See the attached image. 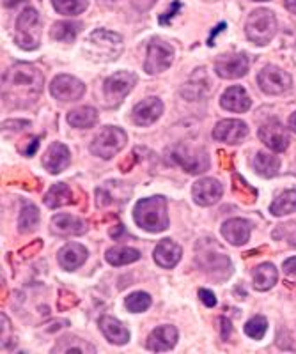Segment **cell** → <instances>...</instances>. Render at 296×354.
<instances>
[{"mask_svg":"<svg viewBox=\"0 0 296 354\" xmlns=\"http://www.w3.org/2000/svg\"><path fill=\"white\" fill-rule=\"evenodd\" d=\"M45 78L32 64H14L2 76V102L11 108H27L34 105L43 93Z\"/></svg>","mask_w":296,"mask_h":354,"instance_id":"cell-1","label":"cell"},{"mask_svg":"<svg viewBox=\"0 0 296 354\" xmlns=\"http://www.w3.org/2000/svg\"><path fill=\"white\" fill-rule=\"evenodd\" d=\"M133 220L140 228L148 232H163L169 228L167 200L160 195L142 198L133 207Z\"/></svg>","mask_w":296,"mask_h":354,"instance_id":"cell-2","label":"cell"},{"mask_svg":"<svg viewBox=\"0 0 296 354\" xmlns=\"http://www.w3.org/2000/svg\"><path fill=\"white\" fill-rule=\"evenodd\" d=\"M197 264L201 270L212 274L216 280H225L233 273V264L224 252H216V245L213 241H203L197 245Z\"/></svg>","mask_w":296,"mask_h":354,"instance_id":"cell-3","label":"cell"},{"mask_svg":"<svg viewBox=\"0 0 296 354\" xmlns=\"http://www.w3.org/2000/svg\"><path fill=\"white\" fill-rule=\"evenodd\" d=\"M87 50L96 60H115L123 54V38L111 30L98 29L87 39Z\"/></svg>","mask_w":296,"mask_h":354,"instance_id":"cell-4","label":"cell"},{"mask_svg":"<svg viewBox=\"0 0 296 354\" xmlns=\"http://www.w3.org/2000/svg\"><path fill=\"white\" fill-rule=\"evenodd\" d=\"M277 32L275 14L270 9H258L247 18L245 34L254 45H268Z\"/></svg>","mask_w":296,"mask_h":354,"instance_id":"cell-5","label":"cell"},{"mask_svg":"<svg viewBox=\"0 0 296 354\" xmlns=\"http://www.w3.org/2000/svg\"><path fill=\"white\" fill-rule=\"evenodd\" d=\"M16 45L27 51L36 50L41 45V23H39V14L34 8L23 9L18 16Z\"/></svg>","mask_w":296,"mask_h":354,"instance_id":"cell-6","label":"cell"},{"mask_svg":"<svg viewBox=\"0 0 296 354\" xmlns=\"http://www.w3.org/2000/svg\"><path fill=\"white\" fill-rule=\"evenodd\" d=\"M169 158L172 163L179 165L185 172L188 174H203L209 169V158L203 149H195L186 145V143H178L169 151Z\"/></svg>","mask_w":296,"mask_h":354,"instance_id":"cell-7","label":"cell"},{"mask_svg":"<svg viewBox=\"0 0 296 354\" xmlns=\"http://www.w3.org/2000/svg\"><path fill=\"white\" fill-rule=\"evenodd\" d=\"M126 133L121 128L106 126L103 131L91 143V152L94 156L103 158V160H111L117 154L121 149L126 145Z\"/></svg>","mask_w":296,"mask_h":354,"instance_id":"cell-8","label":"cell"},{"mask_svg":"<svg viewBox=\"0 0 296 354\" xmlns=\"http://www.w3.org/2000/svg\"><path fill=\"white\" fill-rule=\"evenodd\" d=\"M137 76L128 71H117L115 75L109 76L103 84V103L109 108H114L124 97L130 94V91L135 87Z\"/></svg>","mask_w":296,"mask_h":354,"instance_id":"cell-9","label":"cell"},{"mask_svg":"<svg viewBox=\"0 0 296 354\" xmlns=\"http://www.w3.org/2000/svg\"><path fill=\"white\" fill-rule=\"evenodd\" d=\"M174 62V48L161 39H152L148 45L144 69L148 75H158L170 68Z\"/></svg>","mask_w":296,"mask_h":354,"instance_id":"cell-10","label":"cell"},{"mask_svg":"<svg viewBox=\"0 0 296 354\" xmlns=\"http://www.w3.org/2000/svg\"><path fill=\"white\" fill-rule=\"evenodd\" d=\"M50 93L59 102H76L84 96L85 85L71 75H59L52 82Z\"/></svg>","mask_w":296,"mask_h":354,"instance_id":"cell-11","label":"cell"},{"mask_svg":"<svg viewBox=\"0 0 296 354\" xmlns=\"http://www.w3.org/2000/svg\"><path fill=\"white\" fill-rule=\"evenodd\" d=\"M249 57L245 54H233V55H220L215 60L216 75L225 78V80H234L241 78L249 73Z\"/></svg>","mask_w":296,"mask_h":354,"instance_id":"cell-12","label":"cell"},{"mask_svg":"<svg viewBox=\"0 0 296 354\" xmlns=\"http://www.w3.org/2000/svg\"><path fill=\"white\" fill-rule=\"evenodd\" d=\"M258 84L266 94H282L291 87V76L277 66H266L259 73Z\"/></svg>","mask_w":296,"mask_h":354,"instance_id":"cell-13","label":"cell"},{"mask_svg":"<svg viewBox=\"0 0 296 354\" xmlns=\"http://www.w3.org/2000/svg\"><path fill=\"white\" fill-rule=\"evenodd\" d=\"M131 188L126 182L119 181H109L106 185H103L102 188L96 190V206L102 209V207L109 206H123L126 204V200L130 198Z\"/></svg>","mask_w":296,"mask_h":354,"instance_id":"cell-14","label":"cell"},{"mask_svg":"<svg viewBox=\"0 0 296 354\" xmlns=\"http://www.w3.org/2000/svg\"><path fill=\"white\" fill-rule=\"evenodd\" d=\"M259 139L261 142L270 148L271 151L275 152H284L286 149L289 148V135H288V130L282 126L280 123L277 121H270V123L262 124L259 128Z\"/></svg>","mask_w":296,"mask_h":354,"instance_id":"cell-15","label":"cell"},{"mask_svg":"<svg viewBox=\"0 0 296 354\" xmlns=\"http://www.w3.org/2000/svg\"><path fill=\"white\" fill-rule=\"evenodd\" d=\"M224 195V186L220 185V181L212 179V177H204L201 181H197L192 188V197L199 206H213L222 198Z\"/></svg>","mask_w":296,"mask_h":354,"instance_id":"cell-16","label":"cell"},{"mask_svg":"<svg viewBox=\"0 0 296 354\" xmlns=\"http://www.w3.org/2000/svg\"><path fill=\"white\" fill-rule=\"evenodd\" d=\"M247 135H249V126L243 121H238V119L220 121L213 130V139L218 140V142L234 143V145L243 142Z\"/></svg>","mask_w":296,"mask_h":354,"instance_id":"cell-17","label":"cell"},{"mask_svg":"<svg viewBox=\"0 0 296 354\" xmlns=\"http://www.w3.org/2000/svg\"><path fill=\"white\" fill-rule=\"evenodd\" d=\"M163 114V103L158 97H146L144 102H140L139 105L131 112V119L137 126H149V124L157 123L160 115Z\"/></svg>","mask_w":296,"mask_h":354,"instance_id":"cell-18","label":"cell"},{"mask_svg":"<svg viewBox=\"0 0 296 354\" xmlns=\"http://www.w3.org/2000/svg\"><path fill=\"white\" fill-rule=\"evenodd\" d=\"M178 342V329L174 326H158L151 331V335L148 337V346L149 351H155V353H166L170 351Z\"/></svg>","mask_w":296,"mask_h":354,"instance_id":"cell-19","label":"cell"},{"mask_svg":"<svg viewBox=\"0 0 296 354\" xmlns=\"http://www.w3.org/2000/svg\"><path fill=\"white\" fill-rule=\"evenodd\" d=\"M52 231L56 232L57 236H82L87 232V224L84 220L62 213L52 218Z\"/></svg>","mask_w":296,"mask_h":354,"instance_id":"cell-20","label":"cell"},{"mask_svg":"<svg viewBox=\"0 0 296 354\" xmlns=\"http://www.w3.org/2000/svg\"><path fill=\"white\" fill-rule=\"evenodd\" d=\"M181 253L183 250L178 243H174L172 239H161L155 248V261L160 268L172 270L181 261Z\"/></svg>","mask_w":296,"mask_h":354,"instance_id":"cell-21","label":"cell"},{"mask_svg":"<svg viewBox=\"0 0 296 354\" xmlns=\"http://www.w3.org/2000/svg\"><path fill=\"white\" fill-rule=\"evenodd\" d=\"M100 329H102V333L105 335L106 340L111 342V344H115V346H124L130 340L128 328L123 322H119L115 317L103 316L100 319Z\"/></svg>","mask_w":296,"mask_h":354,"instance_id":"cell-22","label":"cell"},{"mask_svg":"<svg viewBox=\"0 0 296 354\" xmlns=\"http://www.w3.org/2000/svg\"><path fill=\"white\" fill-rule=\"evenodd\" d=\"M43 165L50 174L62 172L69 165V149L60 142H54L43 158Z\"/></svg>","mask_w":296,"mask_h":354,"instance_id":"cell-23","label":"cell"},{"mask_svg":"<svg viewBox=\"0 0 296 354\" xmlns=\"http://www.w3.org/2000/svg\"><path fill=\"white\" fill-rule=\"evenodd\" d=\"M220 103L225 110L229 112H236V114H243L250 108L252 102H250L249 94L243 87L240 85H234V87H229L220 97Z\"/></svg>","mask_w":296,"mask_h":354,"instance_id":"cell-24","label":"cell"},{"mask_svg":"<svg viewBox=\"0 0 296 354\" xmlns=\"http://www.w3.org/2000/svg\"><path fill=\"white\" fill-rule=\"evenodd\" d=\"M222 236L234 246L245 245L250 239V224L247 220L233 218L222 225Z\"/></svg>","mask_w":296,"mask_h":354,"instance_id":"cell-25","label":"cell"},{"mask_svg":"<svg viewBox=\"0 0 296 354\" xmlns=\"http://www.w3.org/2000/svg\"><path fill=\"white\" fill-rule=\"evenodd\" d=\"M87 248L78 243H68V245L60 248L59 252V264L62 270L73 271L76 268H80L85 261H87Z\"/></svg>","mask_w":296,"mask_h":354,"instance_id":"cell-26","label":"cell"},{"mask_svg":"<svg viewBox=\"0 0 296 354\" xmlns=\"http://www.w3.org/2000/svg\"><path fill=\"white\" fill-rule=\"evenodd\" d=\"M252 279H254V287L258 291H268L271 287L275 285L277 280H279V273H277V268L270 262H264V264L258 266L252 273Z\"/></svg>","mask_w":296,"mask_h":354,"instance_id":"cell-27","label":"cell"},{"mask_svg":"<svg viewBox=\"0 0 296 354\" xmlns=\"http://www.w3.org/2000/svg\"><path fill=\"white\" fill-rule=\"evenodd\" d=\"M73 202V193L69 190L68 185H64V182H57L54 185L48 190L47 197H45V204L47 207L50 209H57V207H62V206H68V204Z\"/></svg>","mask_w":296,"mask_h":354,"instance_id":"cell-28","label":"cell"},{"mask_svg":"<svg viewBox=\"0 0 296 354\" xmlns=\"http://www.w3.org/2000/svg\"><path fill=\"white\" fill-rule=\"evenodd\" d=\"M98 121V112L93 106H80V108L71 110L68 114V123L73 128L85 130V128H93Z\"/></svg>","mask_w":296,"mask_h":354,"instance_id":"cell-29","label":"cell"},{"mask_svg":"<svg viewBox=\"0 0 296 354\" xmlns=\"http://www.w3.org/2000/svg\"><path fill=\"white\" fill-rule=\"evenodd\" d=\"M82 23L80 21H57L56 25L52 27V38L60 43H71L80 34Z\"/></svg>","mask_w":296,"mask_h":354,"instance_id":"cell-30","label":"cell"},{"mask_svg":"<svg viewBox=\"0 0 296 354\" xmlns=\"http://www.w3.org/2000/svg\"><path fill=\"white\" fill-rule=\"evenodd\" d=\"M105 259L112 266H126L139 261L140 252L135 248H130V246H114V248L106 250Z\"/></svg>","mask_w":296,"mask_h":354,"instance_id":"cell-31","label":"cell"},{"mask_svg":"<svg viewBox=\"0 0 296 354\" xmlns=\"http://www.w3.org/2000/svg\"><path fill=\"white\" fill-rule=\"evenodd\" d=\"M280 167L279 158L273 156V154H268V152H258L254 158V170L259 174L261 177H270L277 176Z\"/></svg>","mask_w":296,"mask_h":354,"instance_id":"cell-32","label":"cell"},{"mask_svg":"<svg viewBox=\"0 0 296 354\" xmlns=\"http://www.w3.org/2000/svg\"><path fill=\"white\" fill-rule=\"evenodd\" d=\"M270 211H271V215H275V216H284V215H289V213H295L296 211V191L289 190V191H284V193H280L279 197L273 200V204L270 206Z\"/></svg>","mask_w":296,"mask_h":354,"instance_id":"cell-33","label":"cell"},{"mask_svg":"<svg viewBox=\"0 0 296 354\" xmlns=\"http://www.w3.org/2000/svg\"><path fill=\"white\" fill-rule=\"evenodd\" d=\"M39 224V211L38 207L32 206V204H25L23 209L20 213V218H18V231L21 234H29V232L34 231Z\"/></svg>","mask_w":296,"mask_h":354,"instance_id":"cell-34","label":"cell"},{"mask_svg":"<svg viewBox=\"0 0 296 354\" xmlns=\"http://www.w3.org/2000/svg\"><path fill=\"white\" fill-rule=\"evenodd\" d=\"M57 13L66 14V16H75V14L84 13L89 0H52Z\"/></svg>","mask_w":296,"mask_h":354,"instance_id":"cell-35","label":"cell"},{"mask_svg":"<svg viewBox=\"0 0 296 354\" xmlns=\"http://www.w3.org/2000/svg\"><path fill=\"white\" fill-rule=\"evenodd\" d=\"M57 351H60V353H94V347L89 346V344H85L84 340H80V338H64L62 342H59L56 347H54V353H57Z\"/></svg>","mask_w":296,"mask_h":354,"instance_id":"cell-36","label":"cell"},{"mask_svg":"<svg viewBox=\"0 0 296 354\" xmlns=\"http://www.w3.org/2000/svg\"><path fill=\"white\" fill-rule=\"evenodd\" d=\"M124 305L130 312L140 314L146 312L149 307H151V296L146 294V292H133L124 300Z\"/></svg>","mask_w":296,"mask_h":354,"instance_id":"cell-37","label":"cell"},{"mask_svg":"<svg viewBox=\"0 0 296 354\" xmlns=\"http://www.w3.org/2000/svg\"><path fill=\"white\" fill-rule=\"evenodd\" d=\"M233 182H234L233 185L234 193H236L241 200H247L249 204L254 202L255 197H258V191H255L254 188H252V186H250L245 179H243V177H240L238 174H234Z\"/></svg>","mask_w":296,"mask_h":354,"instance_id":"cell-38","label":"cell"},{"mask_svg":"<svg viewBox=\"0 0 296 354\" xmlns=\"http://www.w3.org/2000/svg\"><path fill=\"white\" fill-rule=\"evenodd\" d=\"M268 329V320L262 316H255L245 324V333L254 340H261Z\"/></svg>","mask_w":296,"mask_h":354,"instance_id":"cell-39","label":"cell"},{"mask_svg":"<svg viewBox=\"0 0 296 354\" xmlns=\"http://www.w3.org/2000/svg\"><path fill=\"white\" fill-rule=\"evenodd\" d=\"M207 93V82L197 80V76H194L185 87L181 88V94L186 97V99H199L201 96Z\"/></svg>","mask_w":296,"mask_h":354,"instance_id":"cell-40","label":"cell"},{"mask_svg":"<svg viewBox=\"0 0 296 354\" xmlns=\"http://www.w3.org/2000/svg\"><path fill=\"white\" fill-rule=\"evenodd\" d=\"M273 237H275V239L288 241L289 245L296 246V222L279 225V227L273 231Z\"/></svg>","mask_w":296,"mask_h":354,"instance_id":"cell-41","label":"cell"},{"mask_svg":"<svg viewBox=\"0 0 296 354\" xmlns=\"http://www.w3.org/2000/svg\"><path fill=\"white\" fill-rule=\"evenodd\" d=\"M39 148V139L38 137H29V139L21 140L20 145H18V151L23 154V156H32Z\"/></svg>","mask_w":296,"mask_h":354,"instance_id":"cell-42","label":"cell"},{"mask_svg":"<svg viewBox=\"0 0 296 354\" xmlns=\"http://www.w3.org/2000/svg\"><path fill=\"white\" fill-rule=\"evenodd\" d=\"M76 303H78V300H76L75 294H71L69 291L59 292V310L60 312H64V310H69V308L75 307Z\"/></svg>","mask_w":296,"mask_h":354,"instance_id":"cell-43","label":"cell"},{"mask_svg":"<svg viewBox=\"0 0 296 354\" xmlns=\"http://www.w3.org/2000/svg\"><path fill=\"white\" fill-rule=\"evenodd\" d=\"M0 322H2V347H9V342H11V333H13V328H11V322H9L8 316H0Z\"/></svg>","mask_w":296,"mask_h":354,"instance_id":"cell-44","label":"cell"},{"mask_svg":"<svg viewBox=\"0 0 296 354\" xmlns=\"http://www.w3.org/2000/svg\"><path fill=\"white\" fill-rule=\"evenodd\" d=\"M179 9H181V2H178V0H176L174 4H170V8H169V11H167V13L160 14V18H158V23H160V25H169V21L179 13Z\"/></svg>","mask_w":296,"mask_h":354,"instance_id":"cell-45","label":"cell"},{"mask_svg":"<svg viewBox=\"0 0 296 354\" xmlns=\"http://www.w3.org/2000/svg\"><path fill=\"white\" fill-rule=\"evenodd\" d=\"M199 298H201V301H203L204 305H206V307H215L216 305V298H215V294H213L212 291H207V289H201L199 291Z\"/></svg>","mask_w":296,"mask_h":354,"instance_id":"cell-46","label":"cell"},{"mask_svg":"<svg viewBox=\"0 0 296 354\" xmlns=\"http://www.w3.org/2000/svg\"><path fill=\"white\" fill-rule=\"evenodd\" d=\"M218 324H220L222 329V340H229V337L233 333V324H231V320L225 319V317H220V319H218Z\"/></svg>","mask_w":296,"mask_h":354,"instance_id":"cell-47","label":"cell"},{"mask_svg":"<svg viewBox=\"0 0 296 354\" xmlns=\"http://www.w3.org/2000/svg\"><path fill=\"white\" fill-rule=\"evenodd\" d=\"M41 246H43L41 239H36L34 246H32V245L25 246V248H23V250H21V252H20V255H21V257H30V255H34V253H38L39 250H41Z\"/></svg>","mask_w":296,"mask_h":354,"instance_id":"cell-48","label":"cell"},{"mask_svg":"<svg viewBox=\"0 0 296 354\" xmlns=\"http://www.w3.org/2000/svg\"><path fill=\"white\" fill-rule=\"evenodd\" d=\"M133 8L139 9V11H148L152 5L157 4V0H131Z\"/></svg>","mask_w":296,"mask_h":354,"instance_id":"cell-49","label":"cell"},{"mask_svg":"<svg viewBox=\"0 0 296 354\" xmlns=\"http://www.w3.org/2000/svg\"><path fill=\"white\" fill-rule=\"evenodd\" d=\"M11 126H14L13 130H23V128L30 126V123L29 121H5V123L2 124V128H5V130Z\"/></svg>","mask_w":296,"mask_h":354,"instance_id":"cell-50","label":"cell"},{"mask_svg":"<svg viewBox=\"0 0 296 354\" xmlns=\"http://www.w3.org/2000/svg\"><path fill=\"white\" fill-rule=\"evenodd\" d=\"M284 273L286 274H296V257L288 259V261L284 262Z\"/></svg>","mask_w":296,"mask_h":354,"instance_id":"cell-51","label":"cell"},{"mask_svg":"<svg viewBox=\"0 0 296 354\" xmlns=\"http://www.w3.org/2000/svg\"><path fill=\"white\" fill-rule=\"evenodd\" d=\"M133 165H135V154H130V156H126V160L121 163V170H123V172H130V170L133 169Z\"/></svg>","mask_w":296,"mask_h":354,"instance_id":"cell-52","label":"cell"},{"mask_svg":"<svg viewBox=\"0 0 296 354\" xmlns=\"http://www.w3.org/2000/svg\"><path fill=\"white\" fill-rule=\"evenodd\" d=\"M224 29H225V23H220V25H218L215 30H213L212 38H209V41H207V45H209V47H213V38H215V36L218 34V32H222V30H224Z\"/></svg>","mask_w":296,"mask_h":354,"instance_id":"cell-53","label":"cell"},{"mask_svg":"<svg viewBox=\"0 0 296 354\" xmlns=\"http://www.w3.org/2000/svg\"><path fill=\"white\" fill-rule=\"evenodd\" d=\"M123 232H124L123 225H117V228H111V236L112 237H119L121 234H123Z\"/></svg>","mask_w":296,"mask_h":354,"instance_id":"cell-54","label":"cell"},{"mask_svg":"<svg viewBox=\"0 0 296 354\" xmlns=\"http://www.w3.org/2000/svg\"><path fill=\"white\" fill-rule=\"evenodd\" d=\"M286 8H288V11H291L293 14H296V0H286Z\"/></svg>","mask_w":296,"mask_h":354,"instance_id":"cell-55","label":"cell"},{"mask_svg":"<svg viewBox=\"0 0 296 354\" xmlns=\"http://www.w3.org/2000/svg\"><path fill=\"white\" fill-rule=\"evenodd\" d=\"M289 130H293L296 133V112L291 115V119H289Z\"/></svg>","mask_w":296,"mask_h":354,"instance_id":"cell-56","label":"cell"},{"mask_svg":"<svg viewBox=\"0 0 296 354\" xmlns=\"http://www.w3.org/2000/svg\"><path fill=\"white\" fill-rule=\"evenodd\" d=\"M254 2H266V0H254Z\"/></svg>","mask_w":296,"mask_h":354,"instance_id":"cell-57","label":"cell"}]
</instances>
